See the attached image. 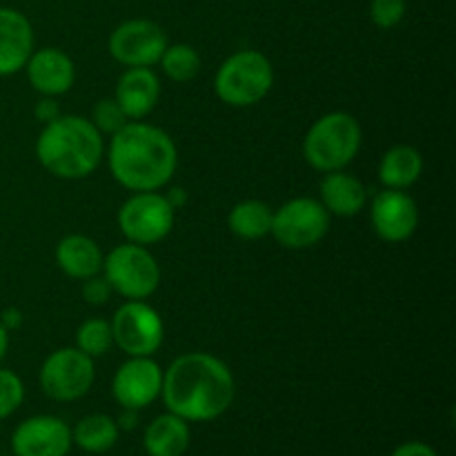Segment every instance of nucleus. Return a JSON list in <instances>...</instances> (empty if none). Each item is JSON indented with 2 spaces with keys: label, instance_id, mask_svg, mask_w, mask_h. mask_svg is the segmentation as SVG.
<instances>
[{
  "label": "nucleus",
  "instance_id": "14",
  "mask_svg": "<svg viewBox=\"0 0 456 456\" xmlns=\"http://www.w3.org/2000/svg\"><path fill=\"white\" fill-rule=\"evenodd\" d=\"M71 445V428L62 419L47 414L25 419L12 436L16 456H67Z\"/></svg>",
  "mask_w": 456,
  "mask_h": 456
},
{
  "label": "nucleus",
  "instance_id": "16",
  "mask_svg": "<svg viewBox=\"0 0 456 456\" xmlns=\"http://www.w3.org/2000/svg\"><path fill=\"white\" fill-rule=\"evenodd\" d=\"M34 52V29L25 13L0 7V78L25 69Z\"/></svg>",
  "mask_w": 456,
  "mask_h": 456
},
{
  "label": "nucleus",
  "instance_id": "7",
  "mask_svg": "<svg viewBox=\"0 0 456 456\" xmlns=\"http://www.w3.org/2000/svg\"><path fill=\"white\" fill-rule=\"evenodd\" d=\"M176 209L159 191H134L118 209V227L129 243L154 245L174 230Z\"/></svg>",
  "mask_w": 456,
  "mask_h": 456
},
{
  "label": "nucleus",
  "instance_id": "11",
  "mask_svg": "<svg viewBox=\"0 0 456 456\" xmlns=\"http://www.w3.org/2000/svg\"><path fill=\"white\" fill-rule=\"evenodd\" d=\"M167 34L163 27L151 20H125L111 31L110 47L111 58L125 67H154L167 49Z\"/></svg>",
  "mask_w": 456,
  "mask_h": 456
},
{
  "label": "nucleus",
  "instance_id": "20",
  "mask_svg": "<svg viewBox=\"0 0 456 456\" xmlns=\"http://www.w3.org/2000/svg\"><path fill=\"white\" fill-rule=\"evenodd\" d=\"M190 441V423L172 412L156 417L142 435V445L150 456H183Z\"/></svg>",
  "mask_w": 456,
  "mask_h": 456
},
{
  "label": "nucleus",
  "instance_id": "34",
  "mask_svg": "<svg viewBox=\"0 0 456 456\" xmlns=\"http://www.w3.org/2000/svg\"><path fill=\"white\" fill-rule=\"evenodd\" d=\"M116 423H118L120 430H132V428L138 423V417H136V412H134V410H125L123 417H120Z\"/></svg>",
  "mask_w": 456,
  "mask_h": 456
},
{
  "label": "nucleus",
  "instance_id": "22",
  "mask_svg": "<svg viewBox=\"0 0 456 456\" xmlns=\"http://www.w3.org/2000/svg\"><path fill=\"white\" fill-rule=\"evenodd\" d=\"M120 428L110 414H87L71 430V441L89 454L110 452L118 444Z\"/></svg>",
  "mask_w": 456,
  "mask_h": 456
},
{
  "label": "nucleus",
  "instance_id": "2",
  "mask_svg": "<svg viewBox=\"0 0 456 456\" xmlns=\"http://www.w3.org/2000/svg\"><path fill=\"white\" fill-rule=\"evenodd\" d=\"M110 172L129 191H159L169 185L178 165L172 136L154 125L129 120L111 134L107 150Z\"/></svg>",
  "mask_w": 456,
  "mask_h": 456
},
{
  "label": "nucleus",
  "instance_id": "25",
  "mask_svg": "<svg viewBox=\"0 0 456 456\" xmlns=\"http://www.w3.org/2000/svg\"><path fill=\"white\" fill-rule=\"evenodd\" d=\"M76 347L92 359L105 356L114 347V334H111L110 321L89 319L76 330Z\"/></svg>",
  "mask_w": 456,
  "mask_h": 456
},
{
  "label": "nucleus",
  "instance_id": "19",
  "mask_svg": "<svg viewBox=\"0 0 456 456\" xmlns=\"http://www.w3.org/2000/svg\"><path fill=\"white\" fill-rule=\"evenodd\" d=\"M102 261H105V254L101 245L85 234H69L56 245L58 267L76 281L101 274Z\"/></svg>",
  "mask_w": 456,
  "mask_h": 456
},
{
  "label": "nucleus",
  "instance_id": "12",
  "mask_svg": "<svg viewBox=\"0 0 456 456\" xmlns=\"http://www.w3.org/2000/svg\"><path fill=\"white\" fill-rule=\"evenodd\" d=\"M163 370L151 356H129L114 374L111 395L123 410H145L160 396Z\"/></svg>",
  "mask_w": 456,
  "mask_h": 456
},
{
  "label": "nucleus",
  "instance_id": "3",
  "mask_svg": "<svg viewBox=\"0 0 456 456\" xmlns=\"http://www.w3.org/2000/svg\"><path fill=\"white\" fill-rule=\"evenodd\" d=\"M102 151V134L94 127L92 120L76 114H61L45 125L36 141L38 163L52 176L65 181H78L96 172Z\"/></svg>",
  "mask_w": 456,
  "mask_h": 456
},
{
  "label": "nucleus",
  "instance_id": "23",
  "mask_svg": "<svg viewBox=\"0 0 456 456\" xmlns=\"http://www.w3.org/2000/svg\"><path fill=\"white\" fill-rule=\"evenodd\" d=\"M272 218H274V209L263 200H240L230 209L227 216V225L230 232L239 239L245 240H258L272 232Z\"/></svg>",
  "mask_w": 456,
  "mask_h": 456
},
{
  "label": "nucleus",
  "instance_id": "10",
  "mask_svg": "<svg viewBox=\"0 0 456 456\" xmlns=\"http://www.w3.org/2000/svg\"><path fill=\"white\" fill-rule=\"evenodd\" d=\"M114 346L127 356H154L163 346L165 323L159 312L145 301H127L110 321Z\"/></svg>",
  "mask_w": 456,
  "mask_h": 456
},
{
  "label": "nucleus",
  "instance_id": "32",
  "mask_svg": "<svg viewBox=\"0 0 456 456\" xmlns=\"http://www.w3.org/2000/svg\"><path fill=\"white\" fill-rule=\"evenodd\" d=\"M0 323L7 328V332H13V330H18L22 325V312L18 307H7L0 314Z\"/></svg>",
  "mask_w": 456,
  "mask_h": 456
},
{
  "label": "nucleus",
  "instance_id": "6",
  "mask_svg": "<svg viewBox=\"0 0 456 456\" xmlns=\"http://www.w3.org/2000/svg\"><path fill=\"white\" fill-rule=\"evenodd\" d=\"M102 276L127 301H145L159 289L160 267L145 245L123 243L102 261Z\"/></svg>",
  "mask_w": 456,
  "mask_h": 456
},
{
  "label": "nucleus",
  "instance_id": "18",
  "mask_svg": "<svg viewBox=\"0 0 456 456\" xmlns=\"http://www.w3.org/2000/svg\"><path fill=\"white\" fill-rule=\"evenodd\" d=\"M321 205L328 209L330 216L350 218L365 209L368 203V187L346 169L328 172L321 181Z\"/></svg>",
  "mask_w": 456,
  "mask_h": 456
},
{
  "label": "nucleus",
  "instance_id": "4",
  "mask_svg": "<svg viewBox=\"0 0 456 456\" xmlns=\"http://www.w3.org/2000/svg\"><path fill=\"white\" fill-rule=\"evenodd\" d=\"M363 141L359 120L347 111L321 116L303 138V156L316 172H338L356 159Z\"/></svg>",
  "mask_w": 456,
  "mask_h": 456
},
{
  "label": "nucleus",
  "instance_id": "1",
  "mask_svg": "<svg viewBox=\"0 0 456 456\" xmlns=\"http://www.w3.org/2000/svg\"><path fill=\"white\" fill-rule=\"evenodd\" d=\"M236 395L234 374L208 352H187L163 372L165 408L187 423H208L230 410Z\"/></svg>",
  "mask_w": 456,
  "mask_h": 456
},
{
  "label": "nucleus",
  "instance_id": "24",
  "mask_svg": "<svg viewBox=\"0 0 456 456\" xmlns=\"http://www.w3.org/2000/svg\"><path fill=\"white\" fill-rule=\"evenodd\" d=\"M159 62L163 67V74L174 83H190L199 76L200 67H203L200 53L185 43L167 45Z\"/></svg>",
  "mask_w": 456,
  "mask_h": 456
},
{
  "label": "nucleus",
  "instance_id": "13",
  "mask_svg": "<svg viewBox=\"0 0 456 456\" xmlns=\"http://www.w3.org/2000/svg\"><path fill=\"white\" fill-rule=\"evenodd\" d=\"M370 221L381 240L403 243L419 227L417 200L405 190H387L386 187L372 199Z\"/></svg>",
  "mask_w": 456,
  "mask_h": 456
},
{
  "label": "nucleus",
  "instance_id": "5",
  "mask_svg": "<svg viewBox=\"0 0 456 456\" xmlns=\"http://www.w3.org/2000/svg\"><path fill=\"white\" fill-rule=\"evenodd\" d=\"M274 67L270 58L254 49L232 53L214 76V92L230 107H252L270 94Z\"/></svg>",
  "mask_w": 456,
  "mask_h": 456
},
{
  "label": "nucleus",
  "instance_id": "27",
  "mask_svg": "<svg viewBox=\"0 0 456 456\" xmlns=\"http://www.w3.org/2000/svg\"><path fill=\"white\" fill-rule=\"evenodd\" d=\"M25 401V386L12 370L0 368V421L12 417Z\"/></svg>",
  "mask_w": 456,
  "mask_h": 456
},
{
  "label": "nucleus",
  "instance_id": "9",
  "mask_svg": "<svg viewBox=\"0 0 456 456\" xmlns=\"http://www.w3.org/2000/svg\"><path fill=\"white\" fill-rule=\"evenodd\" d=\"M38 379L49 399L71 403L92 390L96 379L94 359L78 347H61L45 359Z\"/></svg>",
  "mask_w": 456,
  "mask_h": 456
},
{
  "label": "nucleus",
  "instance_id": "31",
  "mask_svg": "<svg viewBox=\"0 0 456 456\" xmlns=\"http://www.w3.org/2000/svg\"><path fill=\"white\" fill-rule=\"evenodd\" d=\"M392 456H439L432 445L421 444V441H408V444H401L399 448L392 452Z\"/></svg>",
  "mask_w": 456,
  "mask_h": 456
},
{
  "label": "nucleus",
  "instance_id": "17",
  "mask_svg": "<svg viewBox=\"0 0 456 456\" xmlns=\"http://www.w3.org/2000/svg\"><path fill=\"white\" fill-rule=\"evenodd\" d=\"M160 80L151 67H127L116 83V102L129 120H141L156 107Z\"/></svg>",
  "mask_w": 456,
  "mask_h": 456
},
{
  "label": "nucleus",
  "instance_id": "35",
  "mask_svg": "<svg viewBox=\"0 0 456 456\" xmlns=\"http://www.w3.org/2000/svg\"><path fill=\"white\" fill-rule=\"evenodd\" d=\"M7 350H9V332L7 328L0 323V363H3V359L7 356Z\"/></svg>",
  "mask_w": 456,
  "mask_h": 456
},
{
  "label": "nucleus",
  "instance_id": "21",
  "mask_svg": "<svg viewBox=\"0 0 456 456\" xmlns=\"http://www.w3.org/2000/svg\"><path fill=\"white\" fill-rule=\"evenodd\" d=\"M423 156L412 145H395L379 163V181L387 190H408L421 178Z\"/></svg>",
  "mask_w": 456,
  "mask_h": 456
},
{
  "label": "nucleus",
  "instance_id": "28",
  "mask_svg": "<svg viewBox=\"0 0 456 456\" xmlns=\"http://www.w3.org/2000/svg\"><path fill=\"white\" fill-rule=\"evenodd\" d=\"M405 16V0H372L370 18L379 29H392Z\"/></svg>",
  "mask_w": 456,
  "mask_h": 456
},
{
  "label": "nucleus",
  "instance_id": "26",
  "mask_svg": "<svg viewBox=\"0 0 456 456\" xmlns=\"http://www.w3.org/2000/svg\"><path fill=\"white\" fill-rule=\"evenodd\" d=\"M89 120H92L94 127H96L98 132L110 134V136L129 123V118L125 116L123 107L116 102V98H102V101H98L96 105H94L92 118Z\"/></svg>",
  "mask_w": 456,
  "mask_h": 456
},
{
  "label": "nucleus",
  "instance_id": "8",
  "mask_svg": "<svg viewBox=\"0 0 456 456\" xmlns=\"http://www.w3.org/2000/svg\"><path fill=\"white\" fill-rule=\"evenodd\" d=\"M328 230L330 214L321 200L298 196L276 209L270 234L285 249H310L325 239Z\"/></svg>",
  "mask_w": 456,
  "mask_h": 456
},
{
  "label": "nucleus",
  "instance_id": "29",
  "mask_svg": "<svg viewBox=\"0 0 456 456\" xmlns=\"http://www.w3.org/2000/svg\"><path fill=\"white\" fill-rule=\"evenodd\" d=\"M114 289H111L110 281L105 276L96 274L92 279L83 281V298L89 303V305H105L111 298Z\"/></svg>",
  "mask_w": 456,
  "mask_h": 456
},
{
  "label": "nucleus",
  "instance_id": "30",
  "mask_svg": "<svg viewBox=\"0 0 456 456\" xmlns=\"http://www.w3.org/2000/svg\"><path fill=\"white\" fill-rule=\"evenodd\" d=\"M34 116H36V120H40L43 125H47L61 116V105H58V101L53 96H43L38 102H36Z\"/></svg>",
  "mask_w": 456,
  "mask_h": 456
},
{
  "label": "nucleus",
  "instance_id": "15",
  "mask_svg": "<svg viewBox=\"0 0 456 456\" xmlns=\"http://www.w3.org/2000/svg\"><path fill=\"white\" fill-rule=\"evenodd\" d=\"M29 85L43 96H61L74 87L76 67L65 52L56 47H45L31 52L25 65Z\"/></svg>",
  "mask_w": 456,
  "mask_h": 456
},
{
  "label": "nucleus",
  "instance_id": "33",
  "mask_svg": "<svg viewBox=\"0 0 456 456\" xmlns=\"http://www.w3.org/2000/svg\"><path fill=\"white\" fill-rule=\"evenodd\" d=\"M165 196H167L169 205H172L174 209H181L183 205L187 203V194L183 187H172V190H169V194H165Z\"/></svg>",
  "mask_w": 456,
  "mask_h": 456
}]
</instances>
